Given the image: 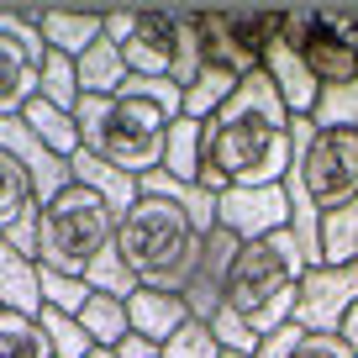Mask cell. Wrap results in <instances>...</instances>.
<instances>
[{
  "label": "cell",
  "instance_id": "6da1fadb",
  "mask_svg": "<svg viewBox=\"0 0 358 358\" xmlns=\"http://www.w3.org/2000/svg\"><path fill=\"white\" fill-rule=\"evenodd\" d=\"M137 185L143 195L116 227V253L143 290L185 295L201 268L206 237L216 232V195L164 174V169L143 174Z\"/></svg>",
  "mask_w": 358,
  "mask_h": 358
},
{
  "label": "cell",
  "instance_id": "7a4b0ae2",
  "mask_svg": "<svg viewBox=\"0 0 358 358\" xmlns=\"http://www.w3.org/2000/svg\"><path fill=\"white\" fill-rule=\"evenodd\" d=\"M295 116L264 69L243 74L237 95L206 122V169L201 190H253V185H285L295 169Z\"/></svg>",
  "mask_w": 358,
  "mask_h": 358
},
{
  "label": "cell",
  "instance_id": "3957f363",
  "mask_svg": "<svg viewBox=\"0 0 358 358\" xmlns=\"http://www.w3.org/2000/svg\"><path fill=\"white\" fill-rule=\"evenodd\" d=\"M185 116V85L174 79H143L132 74L122 95H85L74 106L79 143L95 158L127 169V174H153L164 169L169 127Z\"/></svg>",
  "mask_w": 358,
  "mask_h": 358
},
{
  "label": "cell",
  "instance_id": "277c9868",
  "mask_svg": "<svg viewBox=\"0 0 358 358\" xmlns=\"http://www.w3.org/2000/svg\"><path fill=\"white\" fill-rule=\"evenodd\" d=\"M306 253L301 237L285 227L274 237H258V243H243L232 264V280H227L222 306L248 327L253 337L280 332L285 322H295V301H301V280H306Z\"/></svg>",
  "mask_w": 358,
  "mask_h": 358
},
{
  "label": "cell",
  "instance_id": "5b68a950",
  "mask_svg": "<svg viewBox=\"0 0 358 358\" xmlns=\"http://www.w3.org/2000/svg\"><path fill=\"white\" fill-rule=\"evenodd\" d=\"M116 227L122 211L90 185H69L58 201L43 206V232H37V264L58 268V274H79L85 280L90 264L116 248Z\"/></svg>",
  "mask_w": 358,
  "mask_h": 358
},
{
  "label": "cell",
  "instance_id": "8992f818",
  "mask_svg": "<svg viewBox=\"0 0 358 358\" xmlns=\"http://www.w3.org/2000/svg\"><path fill=\"white\" fill-rule=\"evenodd\" d=\"M106 37L122 48L127 69L143 79L190 85L206 69L195 11H106Z\"/></svg>",
  "mask_w": 358,
  "mask_h": 358
},
{
  "label": "cell",
  "instance_id": "52a82bcc",
  "mask_svg": "<svg viewBox=\"0 0 358 358\" xmlns=\"http://www.w3.org/2000/svg\"><path fill=\"white\" fill-rule=\"evenodd\" d=\"M285 185L306 190V201L322 216L358 206V127H316L311 148L295 153V169Z\"/></svg>",
  "mask_w": 358,
  "mask_h": 358
},
{
  "label": "cell",
  "instance_id": "ba28073f",
  "mask_svg": "<svg viewBox=\"0 0 358 358\" xmlns=\"http://www.w3.org/2000/svg\"><path fill=\"white\" fill-rule=\"evenodd\" d=\"M285 37L301 48V58L322 79V90L358 79V11H337V6L285 11Z\"/></svg>",
  "mask_w": 358,
  "mask_h": 358
},
{
  "label": "cell",
  "instance_id": "9c48e42d",
  "mask_svg": "<svg viewBox=\"0 0 358 358\" xmlns=\"http://www.w3.org/2000/svg\"><path fill=\"white\" fill-rule=\"evenodd\" d=\"M43 69L48 37L32 6H6L0 11V116H22L43 95Z\"/></svg>",
  "mask_w": 358,
  "mask_h": 358
},
{
  "label": "cell",
  "instance_id": "30bf717a",
  "mask_svg": "<svg viewBox=\"0 0 358 358\" xmlns=\"http://www.w3.org/2000/svg\"><path fill=\"white\" fill-rule=\"evenodd\" d=\"M358 306V264H311L301 280L295 322L306 332H343L348 311Z\"/></svg>",
  "mask_w": 358,
  "mask_h": 358
},
{
  "label": "cell",
  "instance_id": "8fae6325",
  "mask_svg": "<svg viewBox=\"0 0 358 358\" xmlns=\"http://www.w3.org/2000/svg\"><path fill=\"white\" fill-rule=\"evenodd\" d=\"M216 222L227 232H237L243 243H258V237H274L290 227V190L285 185H253V190H227L216 195Z\"/></svg>",
  "mask_w": 358,
  "mask_h": 358
},
{
  "label": "cell",
  "instance_id": "7c38bea8",
  "mask_svg": "<svg viewBox=\"0 0 358 358\" xmlns=\"http://www.w3.org/2000/svg\"><path fill=\"white\" fill-rule=\"evenodd\" d=\"M0 153H11V158H22V164H27V174H32L43 206L58 201V195L74 185V158L53 153V148L22 122V116H0Z\"/></svg>",
  "mask_w": 358,
  "mask_h": 358
},
{
  "label": "cell",
  "instance_id": "4fadbf2b",
  "mask_svg": "<svg viewBox=\"0 0 358 358\" xmlns=\"http://www.w3.org/2000/svg\"><path fill=\"white\" fill-rule=\"evenodd\" d=\"M264 74L274 79L280 101L290 106V116H316V106H322V79L311 74V64L301 58V48L285 37V27H280V37H274L268 53H264Z\"/></svg>",
  "mask_w": 358,
  "mask_h": 358
},
{
  "label": "cell",
  "instance_id": "5bb4252c",
  "mask_svg": "<svg viewBox=\"0 0 358 358\" xmlns=\"http://www.w3.org/2000/svg\"><path fill=\"white\" fill-rule=\"evenodd\" d=\"M37 27H43L48 48L53 53H69V58H85L90 48L106 37V11H69V6H53V11H43V6H32Z\"/></svg>",
  "mask_w": 358,
  "mask_h": 358
},
{
  "label": "cell",
  "instance_id": "9a60e30c",
  "mask_svg": "<svg viewBox=\"0 0 358 358\" xmlns=\"http://www.w3.org/2000/svg\"><path fill=\"white\" fill-rule=\"evenodd\" d=\"M127 311H132V332L148 337V343H158V348H164L185 322H195L190 306H185V295H174V290H137L132 301H127Z\"/></svg>",
  "mask_w": 358,
  "mask_h": 358
},
{
  "label": "cell",
  "instance_id": "2e32d148",
  "mask_svg": "<svg viewBox=\"0 0 358 358\" xmlns=\"http://www.w3.org/2000/svg\"><path fill=\"white\" fill-rule=\"evenodd\" d=\"M0 306L22 316H43V264L0 243Z\"/></svg>",
  "mask_w": 358,
  "mask_h": 358
},
{
  "label": "cell",
  "instance_id": "e0dca14e",
  "mask_svg": "<svg viewBox=\"0 0 358 358\" xmlns=\"http://www.w3.org/2000/svg\"><path fill=\"white\" fill-rule=\"evenodd\" d=\"M195 32H201V58H206V64H222V69H232V74H253V69H264L243 48V37L232 32V16H227V11H195Z\"/></svg>",
  "mask_w": 358,
  "mask_h": 358
},
{
  "label": "cell",
  "instance_id": "ac0fdd59",
  "mask_svg": "<svg viewBox=\"0 0 358 358\" xmlns=\"http://www.w3.org/2000/svg\"><path fill=\"white\" fill-rule=\"evenodd\" d=\"M74 179H79V185H90V190H101L122 216L132 211L137 195H143L137 174H127V169H116V164H106V158H95L90 148H79V153H74Z\"/></svg>",
  "mask_w": 358,
  "mask_h": 358
},
{
  "label": "cell",
  "instance_id": "d6986e66",
  "mask_svg": "<svg viewBox=\"0 0 358 358\" xmlns=\"http://www.w3.org/2000/svg\"><path fill=\"white\" fill-rule=\"evenodd\" d=\"M201 169H206V122L179 116L164 143V174L185 179V185H201Z\"/></svg>",
  "mask_w": 358,
  "mask_h": 358
},
{
  "label": "cell",
  "instance_id": "ffe728a7",
  "mask_svg": "<svg viewBox=\"0 0 358 358\" xmlns=\"http://www.w3.org/2000/svg\"><path fill=\"white\" fill-rule=\"evenodd\" d=\"M79 64V90L85 95H122L127 79H132V69H127L122 48L111 43V37H101V43L90 48L85 58H74Z\"/></svg>",
  "mask_w": 358,
  "mask_h": 358
},
{
  "label": "cell",
  "instance_id": "44dd1931",
  "mask_svg": "<svg viewBox=\"0 0 358 358\" xmlns=\"http://www.w3.org/2000/svg\"><path fill=\"white\" fill-rule=\"evenodd\" d=\"M237 85H243V74H232V69H222V64H206L201 74L185 85V116H195V122H211V116L237 95Z\"/></svg>",
  "mask_w": 358,
  "mask_h": 358
},
{
  "label": "cell",
  "instance_id": "7402d4cb",
  "mask_svg": "<svg viewBox=\"0 0 358 358\" xmlns=\"http://www.w3.org/2000/svg\"><path fill=\"white\" fill-rule=\"evenodd\" d=\"M79 327L90 332V343L95 348H122L127 337H132V311H127L122 295H90V306L79 311Z\"/></svg>",
  "mask_w": 358,
  "mask_h": 358
},
{
  "label": "cell",
  "instance_id": "603a6c76",
  "mask_svg": "<svg viewBox=\"0 0 358 358\" xmlns=\"http://www.w3.org/2000/svg\"><path fill=\"white\" fill-rule=\"evenodd\" d=\"M22 122L32 127V132L43 137L48 148H53V153H64V158H74L79 148H85V143H79V122H74V111H58V106H53V101H43V95H37V101L22 111Z\"/></svg>",
  "mask_w": 358,
  "mask_h": 358
},
{
  "label": "cell",
  "instance_id": "cb8c5ba5",
  "mask_svg": "<svg viewBox=\"0 0 358 358\" xmlns=\"http://www.w3.org/2000/svg\"><path fill=\"white\" fill-rule=\"evenodd\" d=\"M0 358H58L43 322L22 311H0Z\"/></svg>",
  "mask_w": 358,
  "mask_h": 358
},
{
  "label": "cell",
  "instance_id": "d4e9b609",
  "mask_svg": "<svg viewBox=\"0 0 358 358\" xmlns=\"http://www.w3.org/2000/svg\"><path fill=\"white\" fill-rule=\"evenodd\" d=\"M322 264H358V206L322 216Z\"/></svg>",
  "mask_w": 358,
  "mask_h": 358
},
{
  "label": "cell",
  "instance_id": "484cf974",
  "mask_svg": "<svg viewBox=\"0 0 358 358\" xmlns=\"http://www.w3.org/2000/svg\"><path fill=\"white\" fill-rule=\"evenodd\" d=\"M43 101H53L58 111H74L85 101V90H79V64L69 53H53L48 48V69H43Z\"/></svg>",
  "mask_w": 358,
  "mask_h": 358
},
{
  "label": "cell",
  "instance_id": "4316f807",
  "mask_svg": "<svg viewBox=\"0 0 358 358\" xmlns=\"http://www.w3.org/2000/svg\"><path fill=\"white\" fill-rule=\"evenodd\" d=\"M37 322H43V332H48V343H53L58 358H90V353H95L90 332L79 327V316H64V311H53V306H43Z\"/></svg>",
  "mask_w": 358,
  "mask_h": 358
},
{
  "label": "cell",
  "instance_id": "83f0119b",
  "mask_svg": "<svg viewBox=\"0 0 358 358\" xmlns=\"http://www.w3.org/2000/svg\"><path fill=\"white\" fill-rule=\"evenodd\" d=\"M90 280H79V274H58V268H43V301L53 306V311L64 316H79L90 306Z\"/></svg>",
  "mask_w": 358,
  "mask_h": 358
},
{
  "label": "cell",
  "instance_id": "f1b7e54d",
  "mask_svg": "<svg viewBox=\"0 0 358 358\" xmlns=\"http://www.w3.org/2000/svg\"><path fill=\"white\" fill-rule=\"evenodd\" d=\"M85 280H90V290H101V295H122V301H132V295L143 290V285L132 280V268L122 264V253H116V248H111L106 258H95V264H90Z\"/></svg>",
  "mask_w": 358,
  "mask_h": 358
},
{
  "label": "cell",
  "instance_id": "f546056e",
  "mask_svg": "<svg viewBox=\"0 0 358 358\" xmlns=\"http://www.w3.org/2000/svg\"><path fill=\"white\" fill-rule=\"evenodd\" d=\"M164 358H227V348L216 343V332H211L206 322H185V327L164 343Z\"/></svg>",
  "mask_w": 358,
  "mask_h": 358
},
{
  "label": "cell",
  "instance_id": "4dcf8cb0",
  "mask_svg": "<svg viewBox=\"0 0 358 358\" xmlns=\"http://www.w3.org/2000/svg\"><path fill=\"white\" fill-rule=\"evenodd\" d=\"M316 127H358V79H353V85H332V90H322Z\"/></svg>",
  "mask_w": 358,
  "mask_h": 358
},
{
  "label": "cell",
  "instance_id": "1f68e13d",
  "mask_svg": "<svg viewBox=\"0 0 358 358\" xmlns=\"http://www.w3.org/2000/svg\"><path fill=\"white\" fill-rule=\"evenodd\" d=\"M306 337H311V332H306L301 322H285L280 332H268L264 343H258V353H253V358H295V348H301Z\"/></svg>",
  "mask_w": 358,
  "mask_h": 358
},
{
  "label": "cell",
  "instance_id": "d6a6232c",
  "mask_svg": "<svg viewBox=\"0 0 358 358\" xmlns=\"http://www.w3.org/2000/svg\"><path fill=\"white\" fill-rule=\"evenodd\" d=\"M295 358H358V353H353L337 332H311L301 348H295Z\"/></svg>",
  "mask_w": 358,
  "mask_h": 358
},
{
  "label": "cell",
  "instance_id": "836d02e7",
  "mask_svg": "<svg viewBox=\"0 0 358 358\" xmlns=\"http://www.w3.org/2000/svg\"><path fill=\"white\" fill-rule=\"evenodd\" d=\"M111 353H116V358H158V353H164V348H158V343H148V337H137V332H132V337H127L122 348H111Z\"/></svg>",
  "mask_w": 358,
  "mask_h": 358
},
{
  "label": "cell",
  "instance_id": "e575fe53",
  "mask_svg": "<svg viewBox=\"0 0 358 358\" xmlns=\"http://www.w3.org/2000/svg\"><path fill=\"white\" fill-rule=\"evenodd\" d=\"M337 337H343V343H348V348L358 353V306L348 311V322H343V332H337Z\"/></svg>",
  "mask_w": 358,
  "mask_h": 358
},
{
  "label": "cell",
  "instance_id": "d590c367",
  "mask_svg": "<svg viewBox=\"0 0 358 358\" xmlns=\"http://www.w3.org/2000/svg\"><path fill=\"white\" fill-rule=\"evenodd\" d=\"M90 358H116V353H111V348H95V353H90Z\"/></svg>",
  "mask_w": 358,
  "mask_h": 358
},
{
  "label": "cell",
  "instance_id": "8d00e7d4",
  "mask_svg": "<svg viewBox=\"0 0 358 358\" xmlns=\"http://www.w3.org/2000/svg\"><path fill=\"white\" fill-rule=\"evenodd\" d=\"M227 358H248V353H227Z\"/></svg>",
  "mask_w": 358,
  "mask_h": 358
},
{
  "label": "cell",
  "instance_id": "74e56055",
  "mask_svg": "<svg viewBox=\"0 0 358 358\" xmlns=\"http://www.w3.org/2000/svg\"><path fill=\"white\" fill-rule=\"evenodd\" d=\"M158 358H164V353H158Z\"/></svg>",
  "mask_w": 358,
  "mask_h": 358
}]
</instances>
